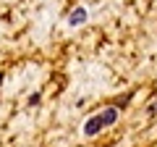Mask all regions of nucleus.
Masks as SVG:
<instances>
[{"label": "nucleus", "instance_id": "f257e3e1", "mask_svg": "<svg viewBox=\"0 0 157 147\" xmlns=\"http://www.w3.org/2000/svg\"><path fill=\"white\" fill-rule=\"evenodd\" d=\"M102 126H105V124H102V118H97V116H94V118H89V121L84 124V134H86V137H94Z\"/></svg>", "mask_w": 157, "mask_h": 147}, {"label": "nucleus", "instance_id": "20e7f679", "mask_svg": "<svg viewBox=\"0 0 157 147\" xmlns=\"http://www.w3.org/2000/svg\"><path fill=\"white\" fill-rule=\"evenodd\" d=\"M0 79H3V74H0Z\"/></svg>", "mask_w": 157, "mask_h": 147}, {"label": "nucleus", "instance_id": "7ed1b4c3", "mask_svg": "<svg viewBox=\"0 0 157 147\" xmlns=\"http://www.w3.org/2000/svg\"><path fill=\"white\" fill-rule=\"evenodd\" d=\"M100 118H102V124H105V126H113V124L118 121V110H115V108H107Z\"/></svg>", "mask_w": 157, "mask_h": 147}, {"label": "nucleus", "instance_id": "f03ea898", "mask_svg": "<svg viewBox=\"0 0 157 147\" xmlns=\"http://www.w3.org/2000/svg\"><path fill=\"white\" fill-rule=\"evenodd\" d=\"M84 21H86V11L84 8H76V11L68 16V24H71V26H78V24H84Z\"/></svg>", "mask_w": 157, "mask_h": 147}]
</instances>
